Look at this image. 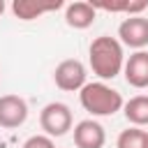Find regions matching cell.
<instances>
[{"label": "cell", "mask_w": 148, "mask_h": 148, "mask_svg": "<svg viewBox=\"0 0 148 148\" xmlns=\"http://www.w3.org/2000/svg\"><path fill=\"white\" fill-rule=\"evenodd\" d=\"M88 60H90L92 74H97L102 81L116 79L125 67V53H123L120 39L109 37V35L95 37L88 49Z\"/></svg>", "instance_id": "cell-1"}, {"label": "cell", "mask_w": 148, "mask_h": 148, "mask_svg": "<svg viewBox=\"0 0 148 148\" xmlns=\"http://www.w3.org/2000/svg\"><path fill=\"white\" fill-rule=\"evenodd\" d=\"M79 99H81V106L90 116H113L116 111H120L125 106L123 95L104 81L86 83L79 90Z\"/></svg>", "instance_id": "cell-2"}, {"label": "cell", "mask_w": 148, "mask_h": 148, "mask_svg": "<svg viewBox=\"0 0 148 148\" xmlns=\"http://www.w3.org/2000/svg\"><path fill=\"white\" fill-rule=\"evenodd\" d=\"M72 109L62 102H49L42 111H39V125L46 132V136H65L72 130Z\"/></svg>", "instance_id": "cell-3"}, {"label": "cell", "mask_w": 148, "mask_h": 148, "mask_svg": "<svg viewBox=\"0 0 148 148\" xmlns=\"http://www.w3.org/2000/svg\"><path fill=\"white\" fill-rule=\"evenodd\" d=\"M86 79H88L86 65H83L81 60H76V58H67V60L58 62L56 69H53V81H56V86H58L60 90H65V92H76V90H81V88L88 83Z\"/></svg>", "instance_id": "cell-4"}, {"label": "cell", "mask_w": 148, "mask_h": 148, "mask_svg": "<svg viewBox=\"0 0 148 148\" xmlns=\"http://www.w3.org/2000/svg\"><path fill=\"white\" fill-rule=\"evenodd\" d=\"M118 37H120L123 46L143 51V46H148V18L146 16H127L118 25Z\"/></svg>", "instance_id": "cell-5"}, {"label": "cell", "mask_w": 148, "mask_h": 148, "mask_svg": "<svg viewBox=\"0 0 148 148\" xmlns=\"http://www.w3.org/2000/svg\"><path fill=\"white\" fill-rule=\"evenodd\" d=\"M28 120V102L18 95H2L0 97V127L16 130Z\"/></svg>", "instance_id": "cell-6"}, {"label": "cell", "mask_w": 148, "mask_h": 148, "mask_svg": "<svg viewBox=\"0 0 148 148\" xmlns=\"http://www.w3.org/2000/svg\"><path fill=\"white\" fill-rule=\"evenodd\" d=\"M104 143H106V132L97 120L86 118L74 125V146L76 148H104Z\"/></svg>", "instance_id": "cell-7"}, {"label": "cell", "mask_w": 148, "mask_h": 148, "mask_svg": "<svg viewBox=\"0 0 148 148\" xmlns=\"http://www.w3.org/2000/svg\"><path fill=\"white\" fill-rule=\"evenodd\" d=\"M123 74L132 88H136V90L148 88V51H134L125 60Z\"/></svg>", "instance_id": "cell-8"}, {"label": "cell", "mask_w": 148, "mask_h": 148, "mask_svg": "<svg viewBox=\"0 0 148 148\" xmlns=\"http://www.w3.org/2000/svg\"><path fill=\"white\" fill-rule=\"evenodd\" d=\"M62 7V0H51V2H39V0H14L12 2V12L16 18L21 21H32L39 18L42 14L56 12Z\"/></svg>", "instance_id": "cell-9"}, {"label": "cell", "mask_w": 148, "mask_h": 148, "mask_svg": "<svg viewBox=\"0 0 148 148\" xmlns=\"http://www.w3.org/2000/svg\"><path fill=\"white\" fill-rule=\"evenodd\" d=\"M95 18H97V9H95L90 2L79 0V2H69V5L65 7V23H67L69 28H74V30H86V28H90V25L95 23Z\"/></svg>", "instance_id": "cell-10"}, {"label": "cell", "mask_w": 148, "mask_h": 148, "mask_svg": "<svg viewBox=\"0 0 148 148\" xmlns=\"http://www.w3.org/2000/svg\"><path fill=\"white\" fill-rule=\"evenodd\" d=\"M90 5L102 12H123L127 16H141V12L148 9V0H90Z\"/></svg>", "instance_id": "cell-11"}, {"label": "cell", "mask_w": 148, "mask_h": 148, "mask_svg": "<svg viewBox=\"0 0 148 148\" xmlns=\"http://www.w3.org/2000/svg\"><path fill=\"white\" fill-rule=\"evenodd\" d=\"M123 113L127 118V123H132L134 127H146L148 125V95H134L125 102Z\"/></svg>", "instance_id": "cell-12"}, {"label": "cell", "mask_w": 148, "mask_h": 148, "mask_svg": "<svg viewBox=\"0 0 148 148\" xmlns=\"http://www.w3.org/2000/svg\"><path fill=\"white\" fill-rule=\"evenodd\" d=\"M116 148H148V132L141 127H127L118 134Z\"/></svg>", "instance_id": "cell-13"}, {"label": "cell", "mask_w": 148, "mask_h": 148, "mask_svg": "<svg viewBox=\"0 0 148 148\" xmlns=\"http://www.w3.org/2000/svg\"><path fill=\"white\" fill-rule=\"evenodd\" d=\"M21 148H56V143H53V139L46 136V134H35V136H30Z\"/></svg>", "instance_id": "cell-14"}, {"label": "cell", "mask_w": 148, "mask_h": 148, "mask_svg": "<svg viewBox=\"0 0 148 148\" xmlns=\"http://www.w3.org/2000/svg\"><path fill=\"white\" fill-rule=\"evenodd\" d=\"M2 12H5V2L0 0V14H2Z\"/></svg>", "instance_id": "cell-15"}]
</instances>
